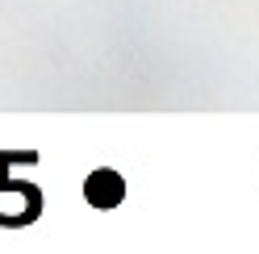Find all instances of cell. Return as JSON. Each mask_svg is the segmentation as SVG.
<instances>
[{
	"mask_svg": "<svg viewBox=\"0 0 259 254\" xmlns=\"http://www.w3.org/2000/svg\"><path fill=\"white\" fill-rule=\"evenodd\" d=\"M84 200L92 204V209H117V204L125 200V179L113 167L92 171V175L84 179Z\"/></svg>",
	"mask_w": 259,
	"mask_h": 254,
	"instance_id": "obj_1",
	"label": "cell"
}]
</instances>
